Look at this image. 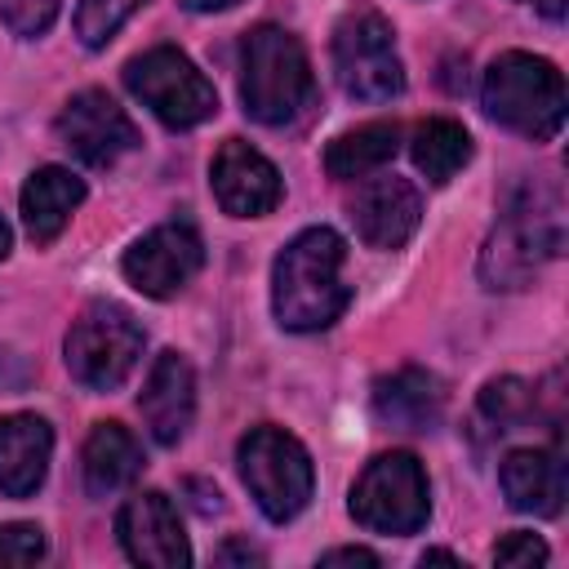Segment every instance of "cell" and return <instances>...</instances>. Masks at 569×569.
I'll return each instance as SVG.
<instances>
[{
    "mask_svg": "<svg viewBox=\"0 0 569 569\" xmlns=\"http://www.w3.org/2000/svg\"><path fill=\"white\" fill-rule=\"evenodd\" d=\"M396 151H400V124L396 120H369L360 129L338 133L325 147V169H329V178L347 182V178H365V173L382 169Z\"/></svg>",
    "mask_w": 569,
    "mask_h": 569,
    "instance_id": "cell-21",
    "label": "cell"
},
{
    "mask_svg": "<svg viewBox=\"0 0 569 569\" xmlns=\"http://www.w3.org/2000/svg\"><path fill=\"white\" fill-rule=\"evenodd\" d=\"M560 249H565L560 200L542 191H520L480 249V280L485 289H525L542 262L560 258Z\"/></svg>",
    "mask_w": 569,
    "mask_h": 569,
    "instance_id": "cell-4",
    "label": "cell"
},
{
    "mask_svg": "<svg viewBox=\"0 0 569 569\" xmlns=\"http://www.w3.org/2000/svg\"><path fill=\"white\" fill-rule=\"evenodd\" d=\"M84 200V182L62 164H40L22 182V227L36 244L58 240V231L71 222V213Z\"/></svg>",
    "mask_w": 569,
    "mask_h": 569,
    "instance_id": "cell-19",
    "label": "cell"
},
{
    "mask_svg": "<svg viewBox=\"0 0 569 569\" xmlns=\"http://www.w3.org/2000/svg\"><path fill=\"white\" fill-rule=\"evenodd\" d=\"M262 565V556L253 551V547H244V542H227L222 551H218V565Z\"/></svg>",
    "mask_w": 569,
    "mask_h": 569,
    "instance_id": "cell-29",
    "label": "cell"
},
{
    "mask_svg": "<svg viewBox=\"0 0 569 569\" xmlns=\"http://www.w3.org/2000/svg\"><path fill=\"white\" fill-rule=\"evenodd\" d=\"M58 138L89 169H111L120 156H129L142 142L133 120L107 89H80L58 111Z\"/></svg>",
    "mask_w": 569,
    "mask_h": 569,
    "instance_id": "cell-10",
    "label": "cell"
},
{
    "mask_svg": "<svg viewBox=\"0 0 569 569\" xmlns=\"http://www.w3.org/2000/svg\"><path fill=\"white\" fill-rule=\"evenodd\" d=\"M142 342H147V333L133 320V311H124L120 302L98 298L71 320L62 351H67V369L80 387L111 391L133 373V365L142 356Z\"/></svg>",
    "mask_w": 569,
    "mask_h": 569,
    "instance_id": "cell-6",
    "label": "cell"
},
{
    "mask_svg": "<svg viewBox=\"0 0 569 569\" xmlns=\"http://www.w3.org/2000/svg\"><path fill=\"white\" fill-rule=\"evenodd\" d=\"M409 156H413V164H418V173L427 182L445 187L471 160V133L458 120H445V116L427 120V124H418V133L409 142Z\"/></svg>",
    "mask_w": 569,
    "mask_h": 569,
    "instance_id": "cell-22",
    "label": "cell"
},
{
    "mask_svg": "<svg viewBox=\"0 0 569 569\" xmlns=\"http://www.w3.org/2000/svg\"><path fill=\"white\" fill-rule=\"evenodd\" d=\"M440 409H445V391L418 365H405L373 382V413L396 431H431L440 422Z\"/></svg>",
    "mask_w": 569,
    "mask_h": 569,
    "instance_id": "cell-18",
    "label": "cell"
},
{
    "mask_svg": "<svg viewBox=\"0 0 569 569\" xmlns=\"http://www.w3.org/2000/svg\"><path fill=\"white\" fill-rule=\"evenodd\" d=\"M498 480L507 502L529 516H560L569 493V471L560 449H511L498 467Z\"/></svg>",
    "mask_w": 569,
    "mask_h": 569,
    "instance_id": "cell-16",
    "label": "cell"
},
{
    "mask_svg": "<svg viewBox=\"0 0 569 569\" xmlns=\"http://www.w3.org/2000/svg\"><path fill=\"white\" fill-rule=\"evenodd\" d=\"M480 102L489 120L502 129L529 138V142H551L565 129V76L533 53H498L485 71Z\"/></svg>",
    "mask_w": 569,
    "mask_h": 569,
    "instance_id": "cell-2",
    "label": "cell"
},
{
    "mask_svg": "<svg viewBox=\"0 0 569 569\" xmlns=\"http://www.w3.org/2000/svg\"><path fill=\"white\" fill-rule=\"evenodd\" d=\"M209 182H213L222 213H231V218H262L284 196L276 164L262 151H253L244 138H227L218 147V156L209 164Z\"/></svg>",
    "mask_w": 569,
    "mask_h": 569,
    "instance_id": "cell-13",
    "label": "cell"
},
{
    "mask_svg": "<svg viewBox=\"0 0 569 569\" xmlns=\"http://www.w3.org/2000/svg\"><path fill=\"white\" fill-rule=\"evenodd\" d=\"M520 4H533L538 13H547L551 22H560L565 18V9H569V0H520Z\"/></svg>",
    "mask_w": 569,
    "mask_h": 569,
    "instance_id": "cell-30",
    "label": "cell"
},
{
    "mask_svg": "<svg viewBox=\"0 0 569 569\" xmlns=\"http://www.w3.org/2000/svg\"><path fill=\"white\" fill-rule=\"evenodd\" d=\"M138 409L160 445H178L196 418V373L178 351H160L138 391Z\"/></svg>",
    "mask_w": 569,
    "mask_h": 569,
    "instance_id": "cell-15",
    "label": "cell"
},
{
    "mask_svg": "<svg viewBox=\"0 0 569 569\" xmlns=\"http://www.w3.org/2000/svg\"><path fill=\"white\" fill-rule=\"evenodd\" d=\"M542 560H547V542L538 533L516 529L493 542V565H542Z\"/></svg>",
    "mask_w": 569,
    "mask_h": 569,
    "instance_id": "cell-27",
    "label": "cell"
},
{
    "mask_svg": "<svg viewBox=\"0 0 569 569\" xmlns=\"http://www.w3.org/2000/svg\"><path fill=\"white\" fill-rule=\"evenodd\" d=\"M9 249H13V236H9V222L0 218V258H9Z\"/></svg>",
    "mask_w": 569,
    "mask_h": 569,
    "instance_id": "cell-33",
    "label": "cell"
},
{
    "mask_svg": "<svg viewBox=\"0 0 569 569\" xmlns=\"http://www.w3.org/2000/svg\"><path fill=\"white\" fill-rule=\"evenodd\" d=\"M53 458V427L36 413H4L0 418V493L31 498L44 485Z\"/></svg>",
    "mask_w": 569,
    "mask_h": 569,
    "instance_id": "cell-17",
    "label": "cell"
},
{
    "mask_svg": "<svg viewBox=\"0 0 569 569\" xmlns=\"http://www.w3.org/2000/svg\"><path fill=\"white\" fill-rule=\"evenodd\" d=\"M320 565H378V556L365 547H333L320 556Z\"/></svg>",
    "mask_w": 569,
    "mask_h": 569,
    "instance_id": "cell-28",
    "label": "cell"
},
{
    "mask_svg": "<svg viewBox=\"0 0 569 569\" xmlns=\"http://www.w3.org/2000/svg\"><path fill=\"white\" fill-rule=\"evenodd\" d=\"M191 13H213V9H231L236 0H182Z\"/></svg>",
    "mask_w": 569,
    "mask_h": 569,
    "instance_id": "cell-31",
    "label": "cell"
},
{
    "mask_svg": "<svg viewBox=\"0 0 569 569\" xmlns=\"http://www.w3.org/2000/svg\"><path fill=\"white\" fill-rule=\"evenodd\" d=\"M418 218H422V196L413 182L396 173L369 178L351 200V222L369 249H400L418 231Z\"/></svg>",
    "mask_w": 569,
    "mask_h": 569,
    "instance_id": "cell-14",
    "label": "cell"
},
{
    "mask_svg": "<svg viewBox=\"0 0 569 569\" xmlns=\"http://www.w3.org/2000/svg\"><path fill=\"white\" fill-rule=\"evenodd\" d=\"M44 529L27 525V520H9L0 525V565H36L44 556Z\"/></svg>",
    "mask_w": 569,
    "mask_h": 569,
    "instance_id": "cell-26",
    "label": "cell"
},
{
    "mask_svg": "<svg viewBox=\"0 0 569 569\" xmlns=\"http://www.w3.org/2000/svg\"><path fill=\"white\" fill-rule=\"evenodd\" d=\"M347 244L333 227H307L298 231L271 267V311L284 329L293 333H316L329 329L347 302L351 289L342 280Z\"/></svg>",
    "mask_w": 569,
    "mask_h": 569,
    "instance_id": "cell-1",
    "label": "cell"
},
{
    "mask_svg": "<svg viewBox=\"0 0 569 569\" xmlns=\"http://www.w3.org/2000/svg\"><path fill=\"white\" fill-rule=\"evenodd\" d=\"M240 102L258 124H289L311 102V62L293 31L253 27L240 44Z\"/></svg>",
    "mask_w": 569,
    "mask_h": 569,
    "instance_id": "cell-3",
    "label": "cell"
},
{
    "mask_svg": "<svg viewBox=\"0 0 569 569\" xmlns=\"http://www.w3.org/2000/svg\"><path fill=\"white\" fill-rule=\"evenodd\" d=\"M129 93L169 129H196L218 111V93L204 71L173 44H156L124 67Z\"/></svg>",
    "mask_w": 569,
    "mask_h": 569,
    "instance_id": "cell-7",
    "label": "cell"
},
{
    "mask_svg": "<svg viewBox=\"0 0 569 569\" xmlns=\"http://www.w3.org/2000/svg\"><path fill=\"white\" fill-rule=\"evenodd\" d=\"M422 565H462L453 551H422Z\"/></svg>",
    "mask_w": 569,
    "mask_h": 569,
    "instance_id": "cell-32",
    "label": "cell"
},
{
    "mask_svg": "<svg viewBox=\"0 0 569 569\" xmlns=\"http://www.w3.org/2000/svg\"><path fill=\"white\" fill-rule=\"evenodd\" d=\"M147 0H80L76 4V36L84 49H102Z\"/></svg>",
    "mask_w": 569,
    "mask_h": 569,
    "instance_id": "cell-24",
    "label": "cell"
},
{
    "mask_svg": "<svg viewBox=\"0 0 569 569\" xmlns=\"http://www.w3.org/2000/svg\"><path fill=\"white\" fill-rule=\"evenodd\" d=\"M58 9H62V0H0V22L13 36L31 40V36H44L53 27Z\"/></svg>",
    "mask_w": 569,
    "mask_h": 569,
    "instance_id": "cell-25",
    "label": "cell"
},
{
    "mask_svg": "<svg viewBox=\"0 0 569 569\" xmlns=\"http://www.w3.org/2000/svg\"><path fill=\"white\" fill-rule=\"evenodd\" d=\"M351 516L356 525L373 529V533H418L431 516V498H427V471L413 453L405 449H391V453H378L356 489H351Z\"/></svg>",
    "mask_w": 569,
    "mask_h": 569,
    "instance_id": "cell-8",
    "label": "cell"
},
{
    "mask_svg": "<svg viewBox=\"0 0 569 569\" xmlns=\"http://www.w3.org/2000/svg\"><path fill=\"white\" fill-rule=\"evenodd\" d=\"M80 467H84V489L93 498H111L120 493L138 471H142V449L138 440L129 436V427L120 422H98L84 440V453H80Z\"/></svg>",
    "mask_w": 569,
    "mask_h": 569,
    "instance_id": "cell-20",
    "label": "cell"
},
{
    "mask_svg": "<svg viewBox=\"0 0 569 569\" xmlns=\"http://www.w3.org/2000/svg\"><path fill=\"white\" fill-rule=\"evenodd\" d=\"M200 262H204V244H200L196 227H187V222H160V227H151L147 236H138L124 249L120 271L147 298H173L200 271Z\"/></svg>",
    "mask_w": 569,
    "mask_h": 569,
    "instance_id": "cell-11",
    "label": "cell"
},
{
    "mask_svg": "<svg viewBox=\"0 0 569 569\" xmlns=\"http://www.w3.org/2000/svg\"><path fill=\"white\" fill-rule=\"evenodd\" d=\"M116 533L133 565H151V569H187L191 565V547H187L178 507L160 489L133 493L116 516Z\"/></svg>",
    "mask_w": 569,
    "mask_h": 569,
    "instance_id": "cell-12",
    "label": "cell"
},
{
    "mask_svg": "<svg viewBox=\"0 0 569 569\" xmlns=\"http://www.w3.org/2000/svg\"><path fill=\"white\" fill-rule=\"evenodd\" d=\"M333 76L338 89L356 102H387L405 89V67L391 40V27L373 9H356L333 31Z\"/></svg>",
    "mask_w": 569,
    "mask_h": 569,
    "instance_id": "cell-9",
    "label": "cell"
},
{
    "mask_svg": "<svg viewBox=\"0 0 569 569\" xmlns=\"http://www.w3.org/2000/svg\"><path fill=\"white\" fill-rule=\"evenodd\" d=\"M480 413L498 427V431H516L538 413V391L525 378H493L480 391Z\"/></svg>",
    "mask_w": 569,
    "mask_h": 569,
    "instance_id": "cell-23",
    "label": "cell"
},
{
    "mask_svg": "<svg viewBox=\"0 0 569 569\" xmlns=\"http://www.w3.org/2000/svg\"><path fill=\"white\" fill-rule=\"evenodd\" d=\"M236 467L258 511L276 525L293 520L311 502V489H316L311 453L284 427H249L236 449Z\"/></svg>",
    "mask_w": 569,
    "mask_h": 569,
    "instance_id": "cell-5",
    "label": "cell"
}]
</instances>
